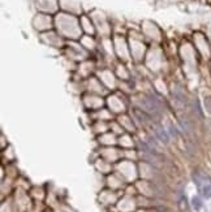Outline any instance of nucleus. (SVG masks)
Returning a JSON list of instances; mask_svg holds the SVG:
<instances>
[{"label":"nucleus","instance_id":"obj_1","mask_svg":"<svg viewBox=\"0 0 211 212\" xmlns=\"http://www.w3.org/2000/svg\"><path fill=\"white\" fill-rule=\"evenodd\" d=\"M156 135H158V138L162 141V142H164V143H167L168 142V134L165 133V130L163 128H156Z\"/></svg>","mask_w":211,"mask_h":212},{"label":"nucleus","instance_id":"obj_2","mask_svg":"<svg viewBox=\"0 0 211 212\" xmlns=\"http://www.w3.org/2000/svg\"><path fill=\"white\" fill-rule=\"evenodd\" d=\"M192 204H193V207H194V210H201L202 208V199L200 198V197H194L193 199H192Z\"/></svg>","mask_w":211,"mask_h":212},{"label":"nucleus","instance_id":"obj_3","mask_svg":"<svg viewBox=\"0 0 211 212\" xmlns=\"http://www.w3.org/2000/svg\"><path fill=\"white\" fill-rule=\"evenodd\" d=\"M202 194L205 198H211V185H205L202 188Z\"/></svg>","mask_w":211,"mask_h":212},{"label":"nucleus","instance_id":"obj_4","mask_svg":"<svg viewBox=\"0 0 211 212\" xmlns=\"http://www.w3.org/2000/svg\"><path fill=\"white\" fill-rule=\"evenodd\" d=\"M156 212H165L164 208H159V210H156Z\"/></svg>","mask_w":211,"mask_h":212}]
</instances>
